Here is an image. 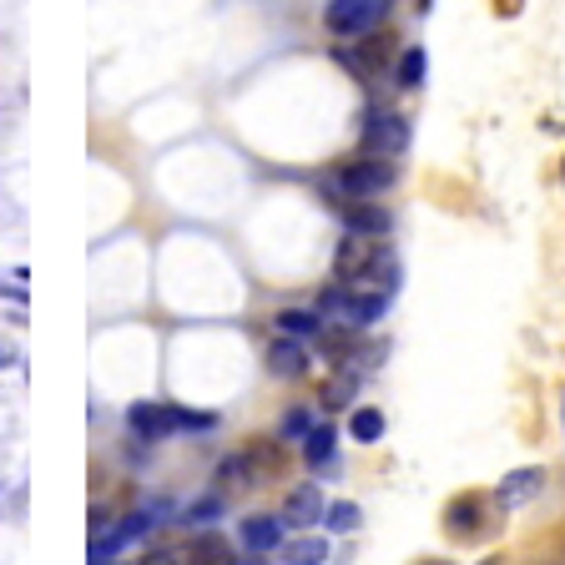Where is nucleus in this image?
<instances>
[{"label": "nucleus", "instance_id": "obj_17", "mask_svg": "<svg viewBox=\"0 0 565 565\" xmlns=\"http://www.w3.org/2000/svg\"><path fill=\"white\" fill-rule=\"evenodd\" d=\"M394 82H399L404 92H414V86H424V51H419V46H404L399 66H394Z\"/></svg>", "mask_w": 565, "mask_h": 565}, {"label": "nucleus", "instance_id": "obj_25", "mask_svg": "<svg viewBox=\"0 0 565 565\" xmlns=\"http://www.w3.org/2000/svg\"><path fill=\"white\" fill-rule=\"evenodd\" d=\"M424 565H449V561H424Z\"/></svg>", "mask_w": 565, "mask_h": 565}, {"label": "nucleus", "instance_id": "obj_20", "mask_svg": "<svg viewBox=\"0 0 565 565\" xmlns=\"http://www.w3.org/2000/svg\"><path fill=\"white\" fill-rule=\"evenodd\" d=\"M217 510H223V500H198L188 510V525H207V520H217Z\"/></svg>", "mask_w": 565, "mask_h": 565}, {"label": "nucleus", "instance_id": "obj_2", "mask_svg": "<svg viewBox=\"0 0 565 565\" xmlns=\"http://www.w3.org/2000/svg\"><path fill=\"white\" fill-rule=\"evenodd\" d=\"M399 182V172H394V162L388 157H374V152H364V157H353V162H339L329 172V198H379V192H388Z\"/></svg>", "mask_w": 565, "mask_h": 565}, {"label": "nucleus", "instance_id": "obj_13", "mask_svg": "<svg viewBox=\"0 0 565 565\" xmlns=\"http://www.w3.org/2000/svg\"><path fill=\"white\" fill-rule=\"evenodd\" d=\"M278 333H288V339H318L323 333V313H308V308H288V313H278Z\"/></svg>", "mask_w": 565, "mask_h": 565}, {"label": "nucleus", "instance_id": "obj_21", "mask_svg": "<svg viewBox=\"0 0 565 565\" xmlns=\"http://www.w3.org/2000/svg\"><path fill=\"white\" fill-rule=\"evenodd\" d=\"M141 565H177V555H172V551H162V555H147Z\"/></svg>", "mask_w": 565, "mask_h": 565}, {"label": "nucleus", "instance_id": "obj_10", "mask_svg": "<svg viewBox=\"0 0 565 565\" xmlns=\"http://www.w3.org/2000/svg\"><path fill=\"white\" fill-rule=\"evenodd\" d=\"M282 565H329V541L323 535H303V541H282Z\"/></svg>", "mask_w": 565, "mask_h": 565}, {"label": "nucleus", "instance_id": "obj_11", "mask_svg": "<svg viewBox=\"0 0 565 565\" xmlns=\"http://www.w3.org/2000/svg\"><path fill=\"white\" fill-rule=\"evenodd\" d=\"M445 525H455L459 535H475V525H484V494H459L445 510Z\"/></svg>", "mask_w": 565, "mask_h": 565}, {"label": "nucleus", "instance_id": "obj_27", "mask_svg": "<svg viewBox=\"0 0 565 565\" xmlns=\"http://www.w3.org/2000/svg\"><path fill=\"white\" fill-rule=\"evenodd\" d=\"M561 177H565V162H561Z\"/></svg>", "mask_w": 565, "mask_h": 565}, {"label": "nucleus", "instance_id": "obj_3", "mask_svg": "<svg viewBox=\"0 0 565 565\" xmlns=\"http://www.w3.org/2000/svg\"><path fill=\"white\" fill-rule=\"evenodd\" d=\"M359 141L374 157H399L409 147V121L399 111H388V106H369L364 121H359Z\"/></svg>", "mask_w": 565, "mask_h": 565}, {"label": "nucleus", "instance_id": "obj_1", "mask_svg": "<svg viewBox=\"0 0 565 565\" xmlns=\"http://www.w3.org/2000/svg\"><path fill=\"white\" fill-rule=\"evenodd\" d=\"M212 424H217L212 414L182 409V404H131L127 409V429L137 439H147V445H157V439H167V435H202Z\"/></svg>", "mask_w": 565, "mask_h": 565}, {"label": "nucleus", "instance_id": "obj_5", "mask_svg": "<svg viewBox=\"0 0 565 565\" xmlns=\"http://www.w3.org/2000/svg\"><path fill=\"white\" fill-rule=\"evenodd\" d=\"M333 207H339V217H343L349 233L388 237V227H394V217H388L384 207H374V198H333Z\"/></svg>", "mask_w": 565, "mask_h": 565}, {"label": "nucleus", "instance_id": "obj_4", "mask_svg": "<svg viewBox=\"0 0 565 565\" xmlns=\"http://www.w3.org/2000/svg\"><path fill=\"white\" fill-rule=\"evenodd\" d=\"M388 0H329V11H323V25L333 35H369L379 21H384Z\"/></svg>", "mask_w": 565, "mask_h": 565}, {"label": "nucleus", "instance_id": "obj_16", "mask_svg": "<svg viewBox=\"0 0 565 565\" xmlns=\"http://www.w3.org/2000/svg\"><path fill=\"white\" fill-rule=\"evenodd\" d=\"M349 435L359 439V445H374V439H384V414H379V409H353Z\"/></svg>", "mask_w": 565, "mask_h": 565}, {"label": "nucleus", "instance_id": "obj_7", "mask_svg": "<svg viewBox=\"0 0 565 565\" xmlns=\"http://www.w3.org/2000/svg\"><path fill=\"white\" fill-rule=\"evenodd\" d=\"M268 374H278V379H303V374H308V349H303V339H288V333H278V343L268 349Z\"/></svg>", "mask_w": 565, "mask_h": 565}, {"label": "nucleus", "instance_id": "obj_6", "mask_svg": "<svg viewBox=\"0 0 565 565\" xmlns=\"http://www.w3.org/2000/svg\"><path fill=\"white\" fill-rule=\"evenodd\" d=\"M157 515H162V510H137V515L117 520V530H106V535H96V541H92V555H106V561H111V555H121L131 541H141V535L152 530Z\"/></svg>", "mask_w": 565, "mask_h": 565}, {"label": "nucleus", "instance_id": "obj_8", "mask_svg": "<svg viewBox=\"0 0 565 565\" xmlns=\"http://www.w3.org/2000/svg\"><path fill=\"white\" fill-rule=\"evenodd\" d=\"M318 520H323V490L318 484H298L282 500V525H318Z\"/></svg>", "mask_w": 565, "mask_h": 565}, {"label": "nucleus", "instance_id": "obj_18", "mask_svg": "<svg viewBox=\"0 0 565 565\" xmlns=\"http://www.w3.org/2000/svg\"><path fill=\"white\" fill-rule=\"evenodd\" d=\"M359 520H364V515H359V505H349V500H339V505H329V510H323V525H329V530H339V535H349V530H359Z\"/></svg>", "mask_w": 565, "mask_h": 565}, {"label": "nucleus", "instance_id": "obj_19", "mask_svg": "<svg viewBox=\"0 0 565 565\" xmlns=\"http://www.w3.org/2000/svg\"><path fill=\"white\" fill-rule=\"evenodd\" d=\"M308 429H313V409H288L282 414V424H278L282 439H303Z\"/></svg>", "mask_w": 565, "mask_h": 565}, {"label": "nucleus", "instance_id": "obj_26", "mask_svg": "<svg viewBox=\"0 0 565 565\" xmlns=\"http://www.w3.org/2000/svg\"><path fill=\"white\" fill-rule=\"evenodd\" d=\"M484 565H500V561H484Z\"/></svg>", "mask_w": 565, "mask_h": 565}, {"label": "nucleus", "instance_id": "obj_9", "mask_svg": "<svg viewBox=\"0 0 565 565\" xmlns=\"http://www.w3.org/2000/svg\"><path fill=\"white\" fill-rule=\"evenodd\" d=\"M237 535H243L247 551L268 555V551H278V545H282V515H253V520H243V525H237Z\"/></svg>", "mask_w": 565, "mask_h": 565}, {"label": "nucleus", "instance_id": "obj_22", "mask_svg": "<svg viewBox=\"0 0 565 565\" xmlns=\"http://www.w3.org/2000/svg\"><path fill=\"white\" fill-rule=\"evenodd\" d=\"M6 364H15V349H11L6 339H0V369H6Z\"/></svg>", "mask_w": 565, "mask_h": 565}, {"label": "nucleus", "instance_id": "obj_24", "mask_svg": "<svg viewBox=\"0 0 565 565\" xmlns=\"http://www.w3.org/2000/svg\"><path fill=\"white\" fill-rule=\"evenodd\" d=\"M561 424H565V394H561Z\"/></svg>", "mask_w": 565, "mask_h": 565}, {"label": "nucleus", "instance_id": "obj_14", "mask_svg": "<svg viewBox=\"0 0 565 565\" xmlns=\"http://www.w3.org/2000/svg\"><path fill=\"white\" fill-rule=\"evenodd\" d=\"M303 459L313 465V470L333 465V429H329V424H313V429L303 435Z\"/></svg>", "mask_w": 565, "mask_h": 565}, {"label": "nucleus", "instance_id": "obj_15", "mask_svg": "<svg viewBox=\"0 0 565 565\" xmlns=\"http://www.w3.org/2000/svg\"><path fill=\"white\" fill-rule=\"evenodd\" d=\"M353 394H359V369H343L339 379L323 384V409H349Z\"/></svg>", "mask_w": 565, "mask_h": 565}, {"label": "nucleus", "instance_id": "obj_12", "mask_svg": "<svg viewBox=\"0 0 565 565\" xmlns=\"http://www.w3.org/2000/svg\"><path fill=\"white\" fill-rule=\"evenodd\" d=\"M541 480H545V470H515V475H505V484H500V505L515 510L520 500H530V494L541 490Z\"/></svg>", "mask_w": 565, "mask_h": 565}, {"label": "nucleus", "instance_id": "obj_23", "mask_svg": "<svg viewBox=\"0 0 565 565\" xmlns=\"http://www.w3.org/2000/svg\"><path fill=\"white\" fill-rule=\"evenodd\" d=\"M227 565H268V561H263V555L253 551V555H247V561H227Z\"/></svg>", "mask_w": 565, "mask_h": 565}]
</instances>
